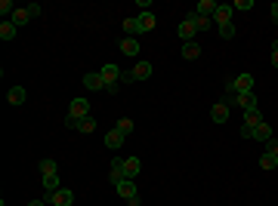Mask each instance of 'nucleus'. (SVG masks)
Returning <instances> with one entry per match:
<instances>
[{
	"mask_svg": "<svg viewBox=\"0 0 278 206\" xmlns=\"http://www.w3.org/2000/svg\"><path fill=\"white\" fill-rule=\"evenodd\" d=\"M16 12V6H13V0H0V15H4V18H10Z\"/></svg>",
	"mask_w": 278,
	"mask_h": 206,
	"instance_id": "obj_31",
	"label": "nucleus"
},
{
	"mask_svg": "<svg viewBox=\"0 0 278 206\" xmlns=\"http://www.w3.org/2000/svg\"><path fill=\"white\" fill-rule=\"evenodd\" d=\"M232 12H235V9H232V3H219V6H216V12H213L216 28H219V25H229V22H232Z\"/></svg>",
	"mask_w": 278,
	"mask_h": 206,
	"instance_id": "obj_6",
	"label": "nucleus"
},
{
	"mask_svg": "<svg viewBox=\"0 0 278 206\" xmlns=\"http://www.w3.org/2000/svg\"><path fill=\"white\" fill-rule=\"evenodd\" d=\"M84 86H87V89H105V80H102V74H99V71L87 74V77H84Z\"/></svg>",
	"mask_w": 278,
	"mask_h": 206,
	"instance_id": "obj_21",
	"label": "nucleus"
},
{
	"mask_svg": "<svg viewBox=\"0 0 278 206\" xmlns=\"http://www.w3.org/2000/svg\"><path fill=\"white\" fill-rule=\"evenodd\" d=\"M65 117H71V120H84V117H90V102H87V99H71Z\"/></svg>",
	"mask_w": 278,
	"mask_h": 206,
	"instance_id": "obj_3",
	"label": "nucleus"
},
{
	"mask_svg": "<svg viewBox=\"0 0 278 206\" xmlns=\"http://www.w3.org/2000/svg\"><path fill=\"white\" fill-rule=\"evenodd\" d=\"M16 37H19V28L10 22V18H4V22H0V40H16Z\"/></svg>",
	"mask_w": 278,
	"mask_h": 206,
	"instance_id": "obj_14",
	"label": "nucleus"
},
{
	"mask_svg": "<svg viewBox=\"0 0 278 206\" xmlns=\"http://www.w3.org/2000/svg\"><path fill=\"white\" fill-rule=\"evenodd\" d=\"M232 83H235V89H238V92H253V74H247V71H244V74H238Z\"/></svg>",
	"mask_w": 278,
	"mask_h": 206,
	"instance_id": "obj_12",
	"label": "nucleus"
},
{
	"mask_svg": "<svg viewBox=\"0 0 278 206\" xmlns=\"http://www.w3.org/2000/svg\"><path fill=\"white\" fill-rule=\"evenodd\" d=\"M127 176H124V160L121 157H115V160H111V170H108V182H124Z\"/></svg>",
	"mask_w": 278,
	"mask_h": 206,
	"instance_id": "obj_13",
	"label": "nucleus"
},
{
	"mask_svg": "<svg viewBox=\"0 0 278 206\" xmlns=\"http://www.w3.org/2000/svg\"><path fill=\"white\" fill-rule=\"evenodd\" d=\"M136 77H133V71H121V80L118 83H133Z\"/></svg>",
	"mask_w": 278,
	"mask_h": 206,
	"instance_id": "obj_37",
	"label": "nucleus"
},
{
	"mask_svg": "<svg viewBox=\"0 0 278 206\" xmlns=\"http://www.w3.org/2000/svg\"><path fill=\"white\" fill-rule=\"evenodd\" d=\"M139 173H142L139 157H124V176H127V179H136Z\"/></svg>",
	"mask_w": 278,
	"mask_h": 206,
	"instance_id": "obj_11",
	"label": "nucleus"
},
{
	"mask_svg": "<svg viewBox=\"0 0 278 206\" xmlns=\"http://www.w3.org/2000/svg\"><path fill=\"white\" fill-rule=\"evenodd\" d=\"M244 123L247 126H259V123H263V114H259V108H250V111H244Z\"/></svg>",
	"mask_w": 278,
	"mask_h": 206,
	"instance_id": "obj_24",
	"label": "nucleus"
},
{
	"mask_svg": "<svg viewBox=\"0 0 278 206\" xmlns=\"http://www.w3.org/2000/svg\"><path fill=\"white\" fill-rule=\"evenodd\" d=\"M232 9H241V12H247V9H253V3H250V0H235V3H232Z\"/></svg>",
	"mask_w": 278,
	"mask_h": 206,
	"instance_id": "obj_34",
	"label": "nucleus"
},
{
	"mask_svg": "<svg viewBox=\"0 0 278 206\" xmlns=\"http://www.w3.org/2000/svg\"><path fill=\"white\" fill-rule=\"evenodd\" d=\"M44 200H47L50 206H71V203H74V191H68V188H59V191H50Z\"/></svg>",
	"mask_w": 278,
	"mask_h": 206,
	"instance_id": "obj_2",
	"label": "nucleus"
},
{
	"mask_svg": "<svg viewBox=\"0 0 278 206\" xmlns=\"http://www.w3.org/2000/svg\"><path fill=\"white\" fill-rule=\"evenodd\" d=\"M25 99H28L25 86H19V83H16V86H10V89H7V102H10L13 108H22V105H25Z\"/></svg>",
	"mask_w": 278,
	"mask_h": 206,
	"instance_id": "obj_5",
	"label": "nucleus"
},
{
	"mask_svg": "<svg viewBox=\"0 0 278 206\" xmlns=\"http://www.w3.org/2000/svg\"><path fill=\"white\" fill-rule=\"evenodd\" d=\"M118 86H121V83H105V92H108V96H115Z\"/></svg>",
	"mask_w": 278,
	"mask_h": 206,
	"instance_id": "obj_38",
	"label": "nucleus"
},
{
	"mask_svg": "<svg viewBox=\"0 0 278 206\" xmlns=\"http://www.w3.org/2000/svg\"><path fill=\"white\" fill-rule=\"evenodd\" d=\"M266 151H269V154H275V160H278V136H272V139L266 142Z\"/></svg>",
	"mask_w": 278,
	"mask_h": 206,
	"instance_id": "obj_33",
	"label": "nucleus"
},
{
	"mask_svg": "<svg viewBox=\"0 0 278 206\" xmlns=\"http://www.w3.org/2000/svg\"><path fill=\"white\" fill-rule=\"evenodd\" d=\"M253 139H256V142H269V139H272V126L263 120V123H259V126L253 129Z\"/></svg>",
	"mask_w": 278,
	"mask_h": 206,
	"instance_id": "obj_23",
	"label": "nucleus"
},
{
	"mask_svg": "<svg viewBox=\"0 0 278 206\" xmlns=\"http://www.w3.org/2000/svg\"><path fill=\"white\" fill-rule=\"evenodd\" d=\"M28 206H50V203H47V200H31Z\"/></svg>",
	"mask_w": 278,
	"mask_h": 206,
	"instance_id": "obj_41",
	"label": "nucleus"
},
{
	"mask_svg": "<svg viewBox=\"0 0 278 206\" xmlns=\"http://www.w3.org/2000/svg\"><path fill=\"white\" fill-rule=\"evenodd\" d=\"M278 52V37H275V40H272V55Z\"/></svg>",
	"mask_w": 278,
	"mask_h": 206,
	"instance_id": "obj_42",
	"label": "nucleus"
},
{
	"mask_svg": "<svg viewBox=\"0 0 278 206\" xmlns=\"http://www.w3.org/2000/svg\"><path fill=\"white\" fill-rule=\"evenodd\" d=\"M115 191H118L124 200H130V197H139V191H136V182H133V179H124V182H118V185H115Z\"/></svg>",
	"mask_w": 278,
	"mask_h": 206,
	"instance_id": "obj_7",
	"label": "nucleus"
},
{
	"mask_svg": "<svg viewBox=\"0 0 278 206\" xmlns=\"http://www.w3.org/2000/svg\"><path fill=\"white\" fill-rule=\"evenodd\" d=\"M41 182H44V188H47V194H50V191H59V173H50V176H44Z\"/></svg>",
	"mask_w": 278,
	"mask_h": 206,
	"instance_id": "obj_27",
	"label": "nucleus"
},
{
	"mask_svg": "<svg viewBox=\"0 0 278 206\" xmlns=\"http://www.w3.org/2000/svg\"><path fill=\"white\" fill-rule=\"evenodd\" d=\"M269 9H272V22H278V0H275V3H272Z\"/></svg>",
	"mask_w": 278,
	"mask_h": 206,
	"instance_id": "obj_39",
	"label": "nucleus"
},
{
	"mask_svg": "<svg viewBox=\"0 0 278 206\" xmlns=\"http://www.w3.org/2000/svg\"><path fill=\"white\" fill-rule=\"evenodd\" d=\"M37 170H41V176H50V173H59V166H56L53 157H44L41 163H37Z\"/></svg>",
	"mask_w": 278,
	"mask_h": 206,
	"instance_id": "obj_25",
	"label": "nucleus"
},
{
	"mask_svg": "<svg viewBox=\"0 0 278 206\" xmlns=\"http://www.w3.org/2000/svg\"><path fill=\"white\" fill-rule=\"evenodd\" d=\"M10 22H13L16 28H22V25H28V22H31V12H28V6H25V9H16V12L10 15Z\"/></svg>",
	"mask_w": 278,
	"mask_h": 206,
	"instance_id": "obj_22",
	"label": "nucleus"
},
{
	"mask_svg": "<svg viewBox=\"0 0 278 206\" xmlns=\"http://www.w3.org/2000/svg\"><path fill=\"white\" fill-rule=\"evenodd\" d=\"M124 133H121V129H111V133H105V148H108V151H118V148L124 145Z\"/></svg>",
	"mask_w": 278,
	"mask_h": 206,
	"instance_id": "obj_10",
	"label": "nucleus"
},
{
	"mask_svg": "<svg viewBox=\"0 0 278 206\" xmlns=\"http://www.w3.org/2000/svg\"><path fill=\"white\" fill-rule=\"evenodd\" d=\"M28 12H31V18H37V15L44 12V6L41 3H28Z\"/></svg>",
	"mask_w": 278,
	"mask_h": 206,
	"instance_id": "obj_36",
	"label": "nucleus"
},
{
	"mask_svg": "<svg viewBox=\"0 0 278 206\" xmlns=\"http://www.w3.org/2000/svg\"><path fill=\"white\" fill-rule=\"evenodd\" d=\"M124 31H127V34H142V28H139V18H133V15H130V18H124Z\"/></svg>",
	"mask_w": 278,
	"mask_h": 206,
	"instance_id": "obj_29",
	"label": "nucleus"
},
{
	"mask_svg": "<svg viewBox=\"0 0 278 206\" xmlns=\"http://www.w3.org/2000/svg\"><path fill=\"white\" fill-rule=\"evenodd\" d=\"M179 55H182L185 62H195L198 55H201V43H195V40H192V43H182V52H179Z\"/></svg>",
	"mask_w": 278,
	"mask_h": 206,
	"instance_id": "obj_17",
	"label": "nucleus"
},
{
	"mask_svg": "<svg viewBox=\"0 0 278 206\" xmlns=\"http://www.w3.org/2000/svg\"><path fill=\"white\" fill-rule=\"evenodd\" d=\"M136 18H139V28L142 31H152L155 28V12H139Z\"/></svg>",
	"mask_w": 278,
	"mask_h": 206,
	"instance_id": "obj_26",
	"label": "nucleus"
},
{
	"mask_svg": "<svg viewBox=\"0 0 278 206\" xmlns=\"http://www.w3.org/2000/svg\"><path fill=\"white\" fill-rule=\"evenodd\" d=\"M115 129H121V133H124V136H130V133H133V120H130V117H121Z\"/></svg>",
	"mask_w": 278,
	"mask_h": 206,
	"instance_id": "obj_30",
	"label": "nucleus"
},
{
	"mask_svg": "<svg viewBox=\"0 0 278 206\" xmlns=\"http://www.w3.org/2000/svg\"><path fill=\"white\" fill-rule=\"evenodd\" d=\"M216 0H198V6H195V12L198 15H207V18H213V12H216Z\"/></svg>",
	"mask_w": 278,
	"mask_h": 206,
	"instance_id": "obj_16",
	"label": "nucleus"
},
{
	"mask_svg": "<svg viewBox=\"0 0 278 206\" xmlns=\"http://www.w3.org/2000/svg\"><path fill=\"white\" fill-rule=\"evenodd\" d=\"M139 40H136V37H124V40H121V52L127 55V59H136V55H139Z\"/></svg>",
	"mask_w": 278,
	"mask_h": 206,
	"instance_id": "obj_8",
	"label": "nucleus"
},
{
	"mask_svg": "<svg viewBox=\"0 0 278 206\" xmlns=\"http://www.w3.org/2000/svg\"><path fill=\"white\" fill-rule=\"evenodd\" d=\"M238 133H241V139H253V126H247V123H241V129H238Z\"/></svg>",
	"mask_w": 278,
	"mask_h": 206,
	"instance_id": "obj_35",
	"label": "nucleus"
},
{
	"mask_svg": "<svg viewBox=\"0 0 278 206\" xmlns=\"http://www.w3.org/2000/svg\"><path fill=\"white\" fill-rule=\"evenodd\" d=\"M272 68H278V52H275V55H272Z\"/></svg>",
	"mask_w": 278,
	"mask_h": 206,
	"instance_id": "obj_43",
	"label": "nucleus"
},
{
	"mask_svg": "<svg viewBox=\"0 0 278 206\" xmlns=\"http://www.w3.org/2000/svg\"><path fill=\"white\" fill-rule=\"evenodd\" d=\"M275 166H278L275 154H269V151H266L263 157H259V170H266V173H269V170H275Z\"/></svg>",
	"mask_w": 278,
	"mask_h": 206,
	"instance_id": "obj_28",
	"label": "nucleus"
},
{
	"mask_svg": "<svg viewBox=\"0 0 278 206\" xmlns=\"http://www.w3.org/2000/svg\"><path fill=\"white\" fill-rule=\"evenodd\" d=\"M176 34H179V40H182V43H192V40H195V34H198V28H195V22H192L189 15H185L182 22H179V31H176Z\"/></svg>",
	"mask_w": 278,
	"mask_h": 206,
	"instance_id": "obj_4",
	"label": "nucleus"
},
{
	"mask_svg": "<svg viewBox=\"0 0 278 206\" xmlns=\"http://www.w3.org/2000/svg\"><path fill=\"white\" fill-rule=\"evenodd\" d=\"M232 105H238V108H244V111H250V108H256V96L253 92H238L235 96V102Z\"/></svg>",
	"mask_w": 278,
	"mask_h": 206,
	"instance_id": "obj_15",
	"label": "nucleus"
},
{
	"mask_svg": "<svg viewBox=\"0 0 278 206\" xmlns=\"http://www.w3.org/2000/svg\"><path fill=\"white\" fill-rule=\"evenodd\" d=\"M99 74H102L105 83H118V80H121V68H118V65H105Z\"/></svg>",
	"mask_w": 278,
	"mask_h": 206,
	"instance_id": "obj_19",
	"label": "nucleus"
},
{
	"mask_svg": "<svg viewBox=\"0 0 278 206\" xmlns=\"http://www.w3.org/2000/svg\"><path fill=\"white\" fill-rule=\"evenodd\" d=\"M229 111H232V108H229L226 102L213 105V108H210V120H213V123H229Z\"/></svg>",
	"mask_w": 278,
	"mask_h": 206,
	"instance_id": "obj_9",
	"label": "nucleus"
},
{
	"mask_svg": "<svg viewBox=\"0 0 278 206\" xmlns=\"http://www.w3.org/2000/svg\"><path fill=\"white\" fill-rule=\"evenodd\" d=\"M127 206H142V200H139V197H130V200H127Z\"/></svg>",
	"mask_w": 278,
	"mask_h": 206,
	"instance_id": "obj_40",
	"label": "nucleus"
},
{
	"mask_svg": "<svg viewBox=\"0 0 278 206\" xmlns=\"http://www.w3.org/2000/svg\"><path fill=\"white\" fill-rule=\"evenodd\" d=\"M189 18H192V22H195V28H198V34H204V31H207V28L213 25V18H207V15H198L195 9L189 12Z\"/></svg>",
	"mask_w": 278,
	"mask_h": 206,
	"instance_id": "obj_18",
	"label": "nucleus"
},
{
	"mask_svg": "<svg viewBox=\"0 0 278 206\" xmlns=\"http://www.w3.org/2000/svg\"><path fill=\"white\" fill-rule=\"evenodd\" d=\"M65 126L68 129H78L81 136H90V133H96V117H84V120H71V117H65Z\"/></svg>",
	"mask_w": 278,
	"mask_h": 206,
	"instance_id": "obj_1",
	"label": "nucleus"
},
{
	"mask_svg": "<svg viewBox=\"0 0 278 206\" xmlns=\"http://www.w3.org/2000/svg\"><path fill=\"white\" fill-rule=\"evenodd\" d=\"M133 77L136 80H148L152 77V62H136L133 65Z\"/></svg>",
	"mask_w": 278,
	"mask_h": 206,
	"instance_id": "obj_20",
	"label": "nucleus"
},
{
	"mask_svg": "<svg viewBox=\"0 0 278 206\" xmlns=\"http://www.w3.org/2000/svg\"><path fill=\"white\" fill-rule=\"evenodd\" d=\"M219 37H222V40H232V37H235V25L229 22V25H219Z\"/></svg>",
	"mask_w": 278,
	"mask_h": 206,
	"instance_id": "obj_32",
	"label": "nucleus"
}]
</instances>
